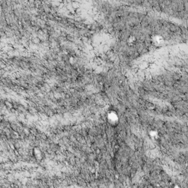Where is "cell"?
Returning <instances> with one entry per match:
<instances>
[{"label":"cell","mask_w":188,"mask_h":188,"mask_svg":"<svg viewBox=\"0 0 188 188\" xmlns=\"http://www.w3.org/2000/svg\"><path fill=\"white\" fill-rule=\"evenodd\" d=\"M32 157H33V158L35 159L36 161H38V162H41L44 159L45 157V154L44 152H43V150L39 147L35 146L33 148H32Z\"/></svg>","instance_id":"6da1fadb"},{"label":"cell","mask_w":188,"mask_h":188,"mask_svg":"<svg viewBox=\"0 0 188 188\" xmlns=\"http://www.w3.org/2000/svg\"><path fill=\"white\" fill-rule=\"evenodd\" d=\"M107 119L109 120V122L111 124H114V122L117 121L118 120V116L113 111H110L108 112L107 115Z\"/></svg>","instance_id":"7a4b0ae2"}]
</instances>
